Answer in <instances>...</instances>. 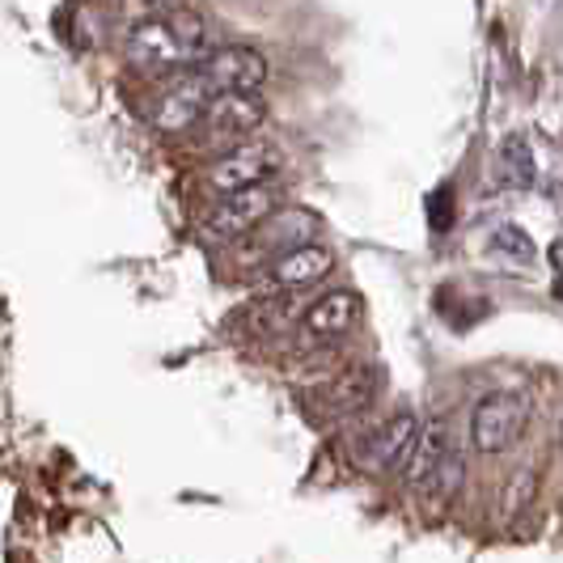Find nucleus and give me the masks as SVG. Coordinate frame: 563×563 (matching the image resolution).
<instances>
[{
  "mask_svg": "<svg viewBox=\"0 0 563 563\" xmlns=\"http://www.w3.org/2000/svg\"><path fill=\"white\" fill-rule=\"evenodd\" d=\"M313 233H318V221H313L310 212H272L263 225L254 229V238H258V251H292V246H301V242H310Z\"/></svg>",
  "mask_w": 563,
  "mask_h": 563,
  "instance_id": "13",
  "label": "nucleus"
},
{
  "mask_svg": "<svg viewBox=\"0 0 563 563\" xmlns=\"http://www.w3.org/2000/svg\"><path fill=\"white\" fill-rule=\"evenodd\" d=\"M500 178H505V187H517V191H530L534 187L538 166L526 136H508L500 144Z\"/></svg>",
  "mask_w": 563,
  "mask_h": 563,
  "instance_id": "14",
  "label": "nucleus"
},
{
  "mask_svg": "<svg viewBox=\"0 0 563 563\" xmlns=\"http://www.w3.org/2000/svg\"><path fill=\"white\" fill-rule=\"evenodd\" d=\"M267 107L254 93H217L203 111V128H208V144L217 148H233V144L254 141V132L263 128Z\"/></svg>",
  "mask_w": 563,
  "mask_h": 563,
  "instance_id": "5",
  "label": "nucleus"
},
{
  "mask_svg": "<svg viewBox=\"0 0 563 563\" xmlns=\"http://www.w3.org/2000/svg\"><path fill=\"white\" fill-rule=\"evenodd\" d=\"M530 423V398L517 395V390H500V395H487L471 416V441L479 453H505L521 441Z\"/></svg>",
  "mask_w": 563,
  "mask_h": 563,
  "instance_id": "3",
  "label": "nucleus"
},
{
  "mask_svg": "<svg viewBox=\"0 0 563 563\" xmlns=\"http://www.w3.org/2000/svg\"><path fill=\"white\" fill-rule=\"evenodd\" d=\"M487 251L500 254L505 263H534V242H530L526 229H517V225H496L492 242H487Z\"/></svg>",
  "mask_w": 563,
  "mask_h": 563,
  "instance_id": "15",
  "label": "nucleus"
},
{
  "mask_svg": "<svg viewBox=\"0 0 563 563\" xmlns=\"http://www.w3.org/2000/svg\"><path fill=\"white\" fill-rule=\"evenodd\" d=\"M280 208V191L272 183H251V187H238V191H225V199L212 208L208 217V229L217 238H246L263 225L272 212Z\"/></svg>",
  "mask_w": 563,
  "mask_h": 563,
  "instance_id": "4",
  "label": "nucleus"
},
{
  "mask_svg": "<svg viewBox=\"0 0 563 563\" xmlns=\"http://www.w3.org/2000/svg\"><path fill=\"white\" fill-rule=\"evenodd\" d=\"M377 368L373 365H352L347 373H339L335 382H327L322 390H313V407L327 416V420H347L356 411H365L373 395H377Z\"/></svg>",
  "mask_w": 563,
  "mask_h": 563,
  "instance_id": "9",
  "label": "nucleus"
},
{
  "mask_svg": "<svg viewBox=\"0 0 563 563\" xmlns=\"http://www.w3.org/2000/svg\"><path fill=\"white\" fill-rule=\"evenodd\" d=\"M208 56V26L196 13L148 18L128 34V59L144 73H178Z\"/></svg>",
  "mask_w": 563,
  "mask_h": 563,
  "instance_id": "1",
  "label": "nucleus"
},
{
  "mask_svg": "<svg viewBox=\"0 0 563 563\" xmlns=\"http://www.w3.org/2000/svg\"><path fill=\"white\" fill-rule=\"evenodd\" d=\"M203 77L217 85V93H254L267 81V59L254 47H221L203 56Z\"/></svg>",
  "mask_w": 563,
  "mask_h": 563,
  "instance_id": "8",
  "label": "nucleus"
},
{
  "mask_svg": "<svg viewBox=\"0 0 563 563\" xmlns=\"http://www.w3.org/2000/svg\"><path fill=\"white\" fill-rule=\"evenodd\" d=\"M356 322H361V297L352 288H335V292H322L310 310H306V335L339 339L347 335Z\"/></svg>",
  "mask_w": 563,
  "mask_h": 563,
  "instance_id": "12",
  "label": "nucleus"
},
{
  "mask_svg": "<svg viewBox=\"0 0 563 563\" xmlns=\"http://www.w3.org/2000/svg\"><path fill=\"white\" fill-rule=\"evenodd\" d=\"M212 98H217V85L203 77V68H187V73L174 77V81L166 85V93L157 98L153 123H157L162 132H183V128H191L199 114L208 111Z\"/></svg>",
  "mask_w": 563,
  "mask_h": 563,
  "instance_id": "6",
  "label": "nucleus"
},
{
  "mask_svg": "<svg viewBox=\"0 0 563 563\" xmlns=\"http://www.w3.org/2000/svg\"><path fill=\"white\" fill-rule=\"evenodd\" d=\"M335 267V251L327 246H313V242H301L292 251H280L272 258V272L267 280L280 284V288H306V284H318L327 272Z\"/></svg>",
  "mask_w": 563,
  "mask_h": 563,
  "instance_id": "11",
  "label": "nucleus"
},
{
  "mask_svg": "<svg viewBox=\"0 0 563 563\" xmlns=\"http://www.w3.org/2000/svg\"><path fill=\"white\" fill-rule=\"evenodd\" d=\"M276 166H280V153L272 144L246 141L225 148V157L208 169V183L217 191H238V187H251V183H267L276 174Z\"/></svg>",
  "mask_w": 563,
  "mask_h": 563,
  "instance_id": "7",
  "label": "nucleus"
},
{
  "mask_svg": "<svg viewBox=\"0 0 563 563\" xmlns=\"http://www.w3.org/2000/svg\"><path fill=\"white\" fill-rule=\"evenodd\" d=\"M416 437H420V420H416L411 411H402V416L386 420L373 437H368L361 462L373 466V471H395V466L407 462V453H411V445H416Z\"/></svg>",
  "mask_w": 563,
  "mask_h": 563,
  "instance_id": "10",
  "label": "nucleus"
},
{
  "mask_svg": "<svg viewBox=\"0 0 563 563\" xmlns=\"http://www.w3.org/2000/svg\"><path fill=\"white\" fill-rule=\"evenodd\" d=\"M407 483L416 492H432V496H453L462 483V453L450 441L445 423L432 420L428 428H420L416 445L407 453Z\"/></svg>",
  "mask_w": 563,
  "mask_h": 563,
  "instance_id": "2",
  "label": "nucleus"
}]
</instances>
